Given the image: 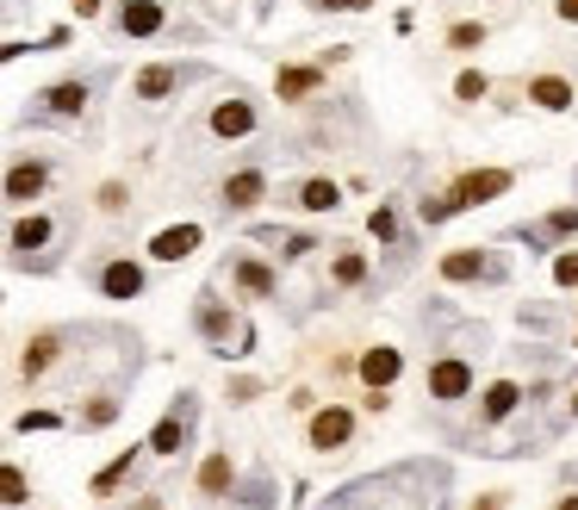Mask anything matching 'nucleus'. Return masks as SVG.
Returning a JSON list of instances; mask_svg holds the SVG:
<instances>
[{
  "label": "nucleus",
  "instance_id": "nucleus-1",
  "mask_svg": "<svg viewBox=\"0 0 578 510\" xmlns=\"http://www.w3.org/2000/svg\"><path fill=\"white\" fill-rule=\"evenodd\" d=\"M193 324H200V336L212 343V355H224V361H231V355H250V343H255V336L231 318V305H224L219 293H200V312H193Z\"/></svg>",
  "mask_w": 578,
  "mask_h": 510
},
{
  "label": "nucleus",
  "instance_id": "nucleus-2",
  "mask_svg": "<svg viewBox=\"0 0 578 510\" xmlns=\"http://www.w3.org/2000/svg\"><path fill=\"white\" fill-rule=\"evenodd\" d=\"M88 287L100 299H143V268L131 255H94L88 262Z\"/></svg>",
  "mask_w": 578,
  "mask_h": 510
},
{
  "label": "nucleus",
  "instance_id": "nucleus-3",
  "mask_svg": "<svg viewBox=\"0 0 578 510\" xmlns=\"http://www.w3.org/2000/svg\"><path fill=\"white\" fill-rule=\"evenodd\" d=\"M193 417H200V405H193V392H181V399L162 411V424L150 430V442H143V448H150V455H162V461H174V455L187 448V436H193Z\"/></svg>",
  "mask_w": 578,
  "mask_h": 510
},
{
  "label": "nucleus",
  "instance_id": "nucleus-4",
  "mask_svg": "<svg viewBox=\"0 0 578 510\" xmlns=\"http://www.w3.org/2000/svg\"><path fill=\"white\" fill-rule=\"evenodd\" d=\"M305 442L317 448V455H336V448L355 442V411H343V405H324V411H312V424H305Z\"/></svg>",
  "mask_w": 578,
  "mask_h": 510
},
{
  "label": "nucleus",
  "instance_id": "nucleus-5",
  "mask_svg": "<svg viewBox=\"0 0 578 510\" xmlns=\"http://www.w3.org/2000/svg\"><path fill=\"white\" fill-rule=\"evenodd\" d=\"M429 399H442V405H460L473 392V361H460V355H442V361H429Z\"/></svg>",
  "mask_w": 578,
  "mask_h": 510
},
{
  "label": "nucleus",
  "instance_id": "nucleus-6",
  "mask_svg": "<svg viewBox=\"0 0 578 510\" xmlns=\"http://www.w3.org/2000/svg\"><path fill=\"white\" fill-rule=\"evenodd\" d=\"M88 112V81H57V88H44L32 106V125H50V119H81Z\"/></svg>",
  "mask_w": 578,
  "mask_h": 510
},
{
  "label": "nucleus",
  "instance_id": "nucleus-7",
  "mask_svg": "<svg viewBox=\"0 0 578 510\" xmlns=\"http://www.w3.org/2000/svg\"><path fill=\"white\" fill-rule=\"evenodd\" d=\"M498 274H504V268L479 249V243H467V249H448V255H442V280H448V287H467V280H498Z\"/></svg>",
  "mask_w": 578,
  "mask_h": 510
},
{
  "label": "nucleus",
  "instance_id": "nucleus-8",
  "mask_svg": "<svg viewBox=\"0 0 578 510\" xmlns=\"http://www.w3.org/2000/svg\"><path fill=\"white\" fill-rule=\"evenodd\" d=\"M231 486H236V461H231V448H212V455L200 461L193 498H200V504H219V498H231Z\"/></svg>",
  "mask_w": 578,
  "mask_h": 510
},
{
  "label": "nucleus",
  "instance_id": "nucleus-9",
  "mask_svg": "<svg viewBox=\"0 0 578 510\" xmlns=\"http://www.w3.org/2000/svg\"><path fill=\"white\" fill-rule=\"evenodd\" d=\"M510 187H516L510 169H473V175H460L448 193L460 200V212H467V206H485V200H498V193H510Z\"/></svg>",
  "mask_w": 578,
  "mask_h": 510
},
{
  "label": "nucleus",
  "instance_id": "nucleus-10",
  "mask_svg": "<svg viewBox=\"0 0 578 510\" xmlns=\"http://www.w3.org/2000/svg\"><path fill=\"white\" fill-rule=\"evenodd\" d=\"M63 343H69V330H38V336H26V349H19V374H26V380H44L50 367L63 361Z\"/></svg>",
  "mask_w": 578,
  "mask_h": 510
},
{
  "label": "nucleus",
  "instance_id": "nucleus-11",
  "mask_svg": "<svg viewBox=\"0 0 578 510\" xmlns=\"http://www.w3.org/2000/svg\"><path fill=\"white\" fill-rule=\"evenodd\" d=\"M398 374H405V355L392 349V343H374V349H361V386H367V392H386Z\"/></svg>",
  "mask_w": 578,
  "mask_h": 510
},
{
  "label": "nucleus",
  "instance_id": "nucleus-12",
  "mask_svg": "<svg viewBox=\"0 0 578 510\" xmlns=\"http://www.w3.org/2000/svg\"><path fill=\"white\" fill-rule=\"evenodd\" d=\"M262 200H267V175H262V169H236V175L224 181V193H219L224 212H255Z\"/></svg>",
  "mask_w": 578,
  "mask_h": 510
},
{
  "label": "nucleus",
  "instance_id": "nucleus-13",
  "mask_svg": "<svg viewBox=\"0 0 578 510\" xmlns=\"http://www.w3.org/2000/svg\"><path fill=\"white\" fill-rule=\"evenodd\" d=\"M50 237H57V218H44V212H32V218H13V231H7V243H13V262H32Z\"/></svg>",
  "mask_w": 578,
  "mask_h": 510
},
{
  "label": "nucleus",
  "instance_id": "nucleus-14",
  "mask_svg": "<svg viewBox=\"0 0 578 510\" xmlns=\"http://www.w3.org/2000/svg\"><path fill=\"white\" fill-rule=\"evenodd\" d=\"M231 280H236V293H250V299H274V293H281V274L267 268V262H255V255H236Z\"/></svg>",
  "mask_w": 578,
  "mask_h": 510
},
{
  "label": "nucleus",
  "instance_id": "nucleus-15",
  "mask_svg": "<svg viewBox=\"0 0 578 510\" xmlns=\"http://www.w3.org/2000/svg\"><path fill=\"white\" fill-rule=\"evenodd\" d=\"M205 125H212V137H250V131H255V100H243V94H236V100H219Z\"/></svg>",
  "mask_w": 578,
  "mask_h": 510
},
{
  "label": "nucleus",
  "instance_id": "nucleus-16",
  "mask_svg": "<svg viewBox=\"0 0 578 510\" xmlns=\"http://www.w3.org/2000/svg\"><path fill=\"white\" fill-rule=\"evenodd\" d=\"M200 243H205L200 224H169V231H156V237H150V255H156V262H187Z\"/></svg>",
  "mask_w": 578,
  "mask_h": 510
},
{
  "label": "nucleus",
  "instance_id": "nucleus-17",
  "mask_svg": "<svg viewBox=\"0 0 578 510\" xmlns=\"http://www.w3.org/2000/svg\"><path fill=\"white\" fill-rule=\"evenodd\" d=\"M162 26H169L162 0H125V7H119V32L125 38H156Z\"/></svg>",
  "mask_w": 578,
  "mask_h": 510
},
{
  "label": "nucleus",
  "instance_id": "nucleus-18",
  "mask_svg": "<svg viewBox=\"0 0 578 510\" xmlns=\"http://www.w3.org/2000/svg\"><path fill=\"white\" fill-rule=\"evenodd\" d=\"M44 187H50V162H13L7 169V200L13 206H32Z\"/></svg>",
  "mask_w": 578,
  "mask_h": 510
},
{
  "label": "nucleus",
  "instance_id": "nucleus-19",
  "mask_svg": "<svg viewBox=\"0 0 578 510\" xmlns=\"http://www.w3.org/2000/svg\"><path fill=\"white\" fill-rule=\"evenodd\" d=\"M286 200H293L298 212L324 218V212H336V206H343V187H336V181H324V175H312V181H298V187L286 193Z\"/></svg>",
  "mask_w": 578,
  "mask_h": 510
},
{
  "label": "nucleus",
  "instance_id": "nucleus-20",
  "mask_svg": "<svg viewBox=\"0 0 578 510\" xmlns=\"http://www.w3.org/2000/svg\"><path fill=\"white\" fill-rule=\"evenodd\" d=\"M523 94H529L541 112H572L578 106V94H572V81H566V75H529Z\"/></svg>",
  "mask_w": 578,
  "mask_h": 510
},
{
  "label": "nucleus",
  "instance_id": "nucleus-21",
  "mask_svg": "<svg viewBox=\"0 0 578 510\" xmlns=\"http://www.w3.org/2000/svg\"><path fill=\"white\" fill-rule=\"evenodd\" d=\"M317 88H324V69H312V63H286L281 75H274V94L281 100H312Z\"/></svg>",
  "mask_w": 578,
  "mask_h": 510
},
{
  "label": "nucleus",
  "instance_id": "nucleus-22",
  "mask_svg": "<svg viewBox=\"0 0 578 510\" xmlns=\"http://www.w3.org/2000/svg\"><path fill=\"white\" fill-rule=\"evenodd\" d=\"M187 75H193V69H181V63H150V69L138 75V100H169Z\"/></svg>",
  "mask_w": 578,
  "mask_h": 510
},
{
  "label": "nucleus",
  "instance_id": "nucleus-23",
  "mask_svg": "<svg viewBox=\"0 0 578 510\" xmlns=\"http://www.w3.org/2000/svg\"><path fill=\"white\" fill-rule=\"evenodd\" d=\"M516 237H529V243H554V237H578V206H560V212H547L541 224H523Z\"/></svg>",
  "mask_w": 578,
  "mask_h": 510
},
{
  "label": "nucleus",
  "instance_id": "nucleus-24",
  "mask_svg": "<svg viewBox=\"0 0 578 510\" xmlns=\"http://www.w3.org/2000/svg\"><path fill=\"white\" fill-rule=\"evenodd\" d=\"M516 405H523V386H516V380H491V386H485V405H479V424H504Z\"/></svg>",
  "mask_w": 578,
  "mask_h": 510
},
{
  "label": "nucleus",
  "instance_id": "nucleus-25",
  "mask_svg": "<svg viewBox=\"0 0 578 510\" xmlns=\"http://www.w3.org/2000/svg\"><path fill=\"white\" fill-rule=\"evenodd\" d=\"M131 467H138V448H125V455H112V461L94 473V498H112V492H119V486L131 479Z\"/></svg>",
  "mask_w": 578,
  "mask_h": 510
},
{
  "label": "nucleus",
  "instance_id": "nucleus-26",
  "mask_svg": "<svg viewBox=\"0 0 578 510\" xmlns=\"http://www.w3.org/2000/svg\"><path fill=\"white\" fill-rule=\"evenodd\" d=\"M329 280H336V287H361V280H367V255L361 249H336V262H329Z\"/></svg>",
  "mask_w": 578,
  "mask_h": 510
},
{
  "label": "nucleus",
  "instance_id": "nucleus-27",
  "mask_svg": "<svg viewBox=\"0 0 578 510\" xmlns=\"http://www.w3.org/2000/svg\"><path fill=\"white\" fill-rule=\"evenodd\" d=\"M112 417H119V399H112V392H100L94 405H81V430H107Z\"/></svg>",
  "mask_w": 578,
  "mask_h": 510
},
{
  "label": "nucleus",
  "instance_id": "nucleus-28",
  "mask_svg": "<svg viewBox=\"0 0 578 510\" xmlns=\"http://www.w3.org/2000/svg\"><path fill=\"white\" fill-rule=\"evenodd\" d=\"M485 94H491V81H485L479 69H467V75L454 81V100H460V106H479Z\"/></svg>",
  "mask_w": 578,
  "mask_h": 510
},
{
  "label": "nucleus",
  "instance_id": "nucleus-29",
  "mask_svg": "<svg viewBox=\"0 0 578 510\" xmlns=\"http://www.w3.org/2000/svg\"><path fill=\"white\" fill-rule=\"evenodd\" d=\"M367 231H374L379 243H398V212H392V206H374V212H367Z\"/></svg>",
  "mask_w": 578,
  "mask_h": 510
},
{
  "label": "nucleus",
  "instance_id": "nucleus-30",
  "mask_svg": "<svg viewBox=\"0 0 578 510\" xmlns=\"http://www.w3.org/2000/svg\"><path fill=\"white\" fill-rule=\"evenodd\" d=\"M554 287H566V293L578 287V249H560V255H554Z\"/></svg>",
  "mask_w": 578,
  "mask_h": 510
},
{
  "label": "nucleus",
  "instance_id": "nucleus-31",
  "mask_svg": "<svg viewBox=\"0 0 578 510\" xmlns=\"http://www.w3.org/2000/svg\"><path fill=\"white\" fill-rule=\"evenodd\" d=\"M125 206H131V187H125V181H107V187H100V212H112V218H119Z\"/></svg>",
  "mask_w": 578,
  "mask_h": 510
},
{
  "label": "nucleus",
  "instance_id": "nucleus-32",
  "mask_svg": "<svg viewBox=\"0 0 578 510\" xmlns=\"http://www.w3.org/2000/svg\"><path fill=\"white\" fill-rule=\"evenodd\" d=\"M448 44H454V50H479V44H485V26H473V19H460V26H454V32H448Z\"/></svg>",
  "mask_w": 578,
  "mask_h": 510
},
{
  "label": "nucleus",
  "instance_id": "nucleus-33",
  "mask_svg": "<svg viewBox=\"0 0 578 510\" xmlns=\"http://www.w3.org/2000/svg\"><path fill=\"white\" fill-rule=\"evenodd\" d=\"M0 486H7V504H26V473H19V467H7Z\"/></svg>",
  "mask_w": 578,
  "mask_h": 510
},
{
  "label": "nucleus",
  "instance_id": "nucleus-34",
  "mask_svg": "<svg viewBox=\"0 0 578 510\" xmlns=\"http://www.w3.org/2000/svg\"><path fill=\"white\" fill-rule=\"evenodd\" d=\"M19 430L32 436V430H57V411H26L19 417Z\"/></svg>",
  "mask_w": 578,
  "mask_h": 510
},
{
  "label": "nucleus",
  "instance_id": "nucleus-35",
  "mask_svg": "<svg viewBox=\"0 0 578 510\" xmlns=\"http://www.w3.org/2000/svg\"><path fill=\"white\" fill-rule=\"evenodd\" d=\"M317 13H361V7H374V0H312Z\"/></svg>",
  "mask_w": 578,
  "mask_h": 510
},
{
  "label": "nucleus",
  "instance_id": "nucleus-36",
  "mask_svg": "<svg viewBox=\"0 0 578 510\" xmlns=\"http://www.w3.org/2000/svg\"><path fill=\"white\" fill-rule=\"evenodd\" d=\"M250 399H262V380H236L231 386V405H250Z\"/></svg>",
  "mask_w": 578,
  "mask_h": 510
},
{
  "label": "nucleus",
  "instance_id": "nucleus-37",
  "mask_svg": "<svg viewBox=\"0 0 578 510\" xmlns=\"http://www.w3.org/2000/svg\"><path fill=\"white\" fill-rule=\"evenodd\" d=\"M312 249H317L312 237H286V249H281V255H286V262H298V255H312Z\"/></svg>",
  "mask_w": 578,
  "mask_h": 510
},
{
  "label": "nucleus",
  "instance_id": "nucleus-38",
  "mask_svg": "<svg viewBox=\"0 0 578 510\" xmlns=\"http://www.w3.org/2000/svg\"><path fill=\"white\" fill-rule=\"evenodd\" d=\"M510 504V492H485V498H473V510H504Z\"/></svg>",
  "mask_w": 578,
  "mask_h": 510
},
{
  "label": "nucleus",
  "instance_id": "nucleus-39",
  "mask_svg": "<svg viewBox=\"0 0 578 510\" xmlns=\"http://www.w3.org/2000/svg\"><path fill=\"white\" fill-rule=\"evenodd\" d=\"M75 7V19H100V0H69Z\"/></svg>",
  "mask_w": 578,
  "mask_h": 510
},
{
  "label": "nucleus",
  "instance_id": "nucleus-40",
  "mask_svg": "<svg viewBox=\"0 0 578 510\" xmlns=\"http://www.w3.org/2000/svg\"><path fill=\"white\" fill-rule=\"evenodd\" d=\"M554 13H560L566 26H578V0H554Z\"/></svg>",
  "mask_w": 578,
  "mask_h": 510
},
{
  "label": "nucleus",
  "instance_id": "nucleus-41",
  "mask_svg": "<svg viewBox=\"0 0 578 510\" xmlns=\"http://www.w3.org/2000/svg\"><path fill=\"white\" fill-rule=\"evenodd\" d=\"M131 510H162V492H150V498H138Z\"/></svg>",
  "mask_w": 578,
  "mask_h": 510
},
{
  "label": "nucleus",
  "instance_id": "nucleus-42",
  "mask_svg": "<svg viewBox=\"0 0 578 510\" xmlns=\"http://www.w3.org/2000/svg\"><path fill=\"white\" fill-rule=\"evenodd\" d=\"M560 510H578V492H572V498H560Z\"/></svg>",
  "mask_w": 578,
  "mask_h": 510
},
{
  "label": "nucleus",
  "instance_id": "nucleus-43",
  "mask_svg": "<svg viewBox=\"0 0 578 510\" xmlns=\"http://www.w3.org/2000/svg\"><path fill=\"white\" fill-rule=\"evenodd\" d=\"M572 417H578V392H572Z\"/></svg>",
  "mask_w": 578,
  "mask_h": 510
},
{
  "label": "nucleus",
  "instance_id": "nucleus-44",
  "mask_svg": "<svg viewBox=\"0 0 578 510\" xmlns=\"http://www.w3.org/2000/svg\"><path fill=\"white\" fill-rule=\"evenodd\" d=\"M572 343H578V330H572Z\"/></svg>",
  "mask_w": 578,
  "mask_h": 510
}]
</instances>
